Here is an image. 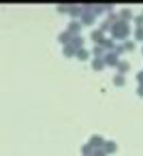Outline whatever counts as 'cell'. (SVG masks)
<instances>
[{
  "label": "cell",
  "instance_id": "cell-6",
  "mask_svg": "<svg viewBox=\"0 0 143 156\" xmlns=\"http://www.w3.org/2000/svg\"><path fill=\"white\" fill-rule=\"evenodd\" d=\"M138 81L143 82V72H140V74H138Z\"/></svg>",
  "mask_w": 143,
  "mask_h": 156
},
{
  "label": "cell",
  "instance_id": "cell-1",
  "mask_svg": "<svg viewBox=\"0 0 143 156\" xmlns=\"http://www.w3.org/2000/svg\"><path fill=\"white\" fill-rule=\"evenodd\" d=\"M136 37H138V39H143V29H141V27L136 30Z\"/></svg>",
  "mask_w": 143,
  "mask_h": 156
},
{
  "label": "cell",
  "instance_id": "cell-5",
  "mask_svg": "<svg viewBox=\"0 0 143 156\" xmlns=\"http://www.w3.org/2000/svg\"><path fill=\"white\" fill-rule=\"evenodd\" d=\"M138 94H140V96H143V84L138 87Z\"/></svg>",
  "mask_w": 143,
  "mask_h": 156
},
{
  "label": "cell",
  "instance_id": "cell-2",
  "mask_svg": "<svg viewBox=\"0 0 143 156\" xmlns=\"http://www.w3.org/2000/svg\"><path fill=\"white\" fill-rule=\"evenodd\" d=\"M119 69H123V71H128V64H126V62H123V64H119Z\"/></svg>",
  "mask_w": 143,
  "mask_h": 156
},
{
  "label": "cell",
  "instance_id": "cell-3",
  "mask_svg": "<svg viewBox=\"0 0 143 156\" xmlns=\"http://www.w3.org/2000/svg\"><path fill=\"white\" fill-rule=\"evenodd\" d=\"M115 81H116V84H123V82H125V79H123V77H116Z\"/></svg>",
  "mask_w": 143,
  "mask_h": 156
},
{
  "label": "cell",
  "instance_id": "cell-4",
  "mask_svg": "<svg viewBox=\"0 0 143 156\" xmlns=\"http://www.w3.org/2000/svg\"><path fill=\"white\" fill-rule=\"evenodd\" d=\"M136 22H138V25L143 24V17H136Z\"/></svg>",
  "mask_w": 143,
  "mask_h": 156
}]
</instances>
